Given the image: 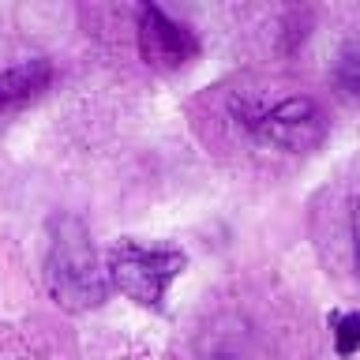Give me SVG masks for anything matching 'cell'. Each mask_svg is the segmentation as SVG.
<instances>
[{"label":"cell","mask_w":360,"mask_h":360,"mask_svg":"<svg viewBox=\"0 0 360 360\" xmlns=\"http://www.w3.org/2000/svg\"><path fill=\"white\" fill-rule=\"evenodd\" d=\"M45 281H49L53 300L68 311H90L105 300V270L98 266V252L79 218L53 221Z\"/></svg>","instance_id":"1"},{"label":"cell","mask_w":360,"mask_h":360,"mask_svg":"<svg viewBox=\"0 0 360 360\" xmlns=\"http://www.w3.org/2000/svg\"><path fill=\"white\" fill-rule=\"evenodd\" d=\"M184 266L188 255L176 248H143L135 240H117L105 255L109 281L143 308H162L169 285L184 274Z\"/></svg>","instance_id":"2"},{"label":"cell","mask_w":360,"mask_h":360,"mask_svg":"<svg viewBox=\"0 0 360 360\" xmlns=\"http://www.w3.org/2000/svg\"><path fill=\"white\" fill-rule=\"evenodd\" d=\"M252 131L266 146H278V150H289V154H304V150H315L326 139V117L311 98H285L274 109L259 112L252 120Z\"/></svg>","instance_id":"3"},{"label":"cell","mask_w":360,"mask_h":360,"mask_svg":"<svg viewBox=\"0 0 360 360\" xmlns=\"http://www.w3.org/2000/svg\"><path fill=\"white\" fill-rule=\"evenodd\" d=\"M135 38H139V56L150 68H162V72L184 68L188 60H195V53H199L195 34H191L184 22L169 19L158 4H143L139 8Z\"/></svg>","instance_id":"4"},{"label":"cell","mask_w":360,"mask_h":360,"mask_svg":"<svg viewBox=\"0 0 360 360\" xmlns=\"http://www.w3.org/2000/svg\"><path fill=\"white\" fill-rule=\"evenodd\" d=\"M49 83H53V64L49 60H27V64L8 68V72H0V109L30 101Z\"/></svg>","instance_id":"5"},{"label":"cell","mask_w":360,"mask_h":360,"mask_svg":"<svg viewBox=\"0 0 360 360\" xmlns=\"http://www.w3.org/2000/svg\"><path fill=\"white\" fill-rule=\"evenodd\" d=\"M330 330H334V349L338 356H353L360 353V311L330 315Z\"/></svg>","instance_id":"6"},{"label":"cell","mask_w":360,"mask_h":360,"mask_svg":"<svg viewBox=\"0 0 360 360\" xmlns=\"http://www.w3.org/2000/svg\"><path fill=\"white\" fill-rule=\"evenodd\" d=\"M334 79L345 94H360V45H345L334 64Z\"/></svg>","instance_id":"7"},{"label":"cell","mask_w":360,"mask_h":360,"mask_svg":"<svg viewBox=\"0 0 360 360\" xmlns=\"http://www.w3.org/2000/svg\"><path fill=\"white\" fill-rule=\"evenodd\" d=\"M353 266L360 278V195L353 199Z\"/></svg>","instance_id":"8"}]
</instances>
